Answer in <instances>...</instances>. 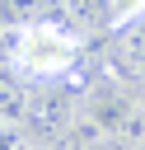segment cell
I'll return each mask as SVG.
<instances>
[{
  "label": "cell",
  "mask_w": 145,
  "mask_h": 150,
  "mask_svg": "<svg viewBox=\"0 0 145 150\" xmlns=\"http://www.w3.org/2000/svg\"><path fill=\"white\" fill-rule=\"evenodd\" d=\"M84 52V33L56 19H33L9 33V66L23 75V84H61Z\"/></svg>",
  "instance_id": "obj_1"
},
{
  "label": "cell",
  "mask_w": 145,
  "mask_h": 150,
  "mask_svg": "<svg viewBox=\"0 0 145 150\" xmlns=\"http://www.w3.org/2000/svg\"><path fill=\"white\" fill-rule=\"evenodd\" d=\"M75 98L61 84H28V112H23V131L56 145L70 127H75Z\"/></svg>",
  "instance_id": "obj_2"
},
{
  "label": "cell",
  "mask_w": 145,
  "mask_h": 150,
  "mask_svg": "<svg viewBox=\"0 0 145 150\" xmlns=\"http://www.w3.org/2000/svg\"><path fill=\"white\" fill-rule=\"evenodd\" d=\"M112 56H117L122 80L145 84V19H136V23L117 28V47H112Z\"/></svg>",
  "instance_id": "obj_3"
},
{
  "label": "cell",
  "mask_w": 145,
  "mask_h": 150,
  "mask_svg": "<svg viewBox=\"0 0 145 150\" xmlns=\"http://www.w3.org/2000/svg\"><path fill=\"white\" fill-rule=\"evenodd\" d=\"M61 14L75 33H98L112 28V5L108 0H61Z\"/></svg>",
  "instance_id": "obj_4"
},
{
  "label": "cell",
  "mask_w": 145,
  "mask_h": 150,
  "mask_svg": "<svg viewBox=\"0 0 145 150\" xmlns=\"http://www.w3.org/2000/svg\"><path fill=\"white\" fill-rule=\"evenodd\" d=\"M23 112H28V84L14 66H0V117L23 122Z\"/></svg>",
  "instance_id": "obj_5"
},
{
  "label": "cell",
  "mask_w": 145,
  "mask_h": 150,
  "mask_svg": "<svg viewBox=\"0 0 145 150\" xmlns=\"http://www.w3.org/2000/svg\"><path fill=\"white\" fill-rule=\"evenodd\" d=\"M112 5V28H126L136 19H145V0H108Z\"/></svg>",
  "instance_id": "obj_6"
},
{
  "label": "cell",
  "mask_w": 145,
  "mask_h": 150,
  "mask_svg": "<svg viewBox=\"0 0 145 150\" xmlns=\"http://www.w3.org/2000/svg\"><path fill=\"white\" fill-rule=\"evenodd\" d=\"M0 150H33L23 122H5V127H0Z\"/></svg>",
  "instance_id": "obj_7"
},
{
  "label": "cell",
  "mask_w": 145,
  "mask_h": 150,
  "mask_svg": "<svg viewBox=\"0 0 145 150\" xmlns=\"http://www.w3.org/2000/svg\"><path fill=\"white\" fill-rule=\"evenodd\" d=\"M0 52H9V23L0 19Z\"/></svg>",
  "instance_id": "obj_8"
},
{
  "label": "cell",
  "mask_w": 145,
  "mask_h": 150,
  "mask_svg": "<svg viewBox=\"0 0 145 150\" xmlns=\"http://www.w3.org/2000/svg\"><path fill=\"white\" fill-rule=\"evenodd\" d=\"M0 127H5V117H0Z\"/></svg>",
  "instance_id": "obj_9"
}]
</instances>
